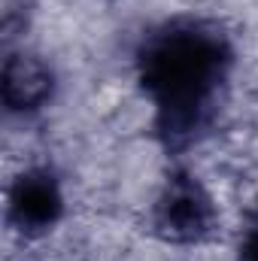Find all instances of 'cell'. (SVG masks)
<instances>
[{
    "instance_id": "cell-1",
    "label": "cell",
    "mask_w": 258,
    "mask_h": 261,
    "mask_svg": "<svg viewBox=\"0 0 258 261\" xmlns=\"http://www.w3.org/2000/svg\"><path fill=\"white\" fill-rule=\"evenodd\" d=\"M231 61L228 37L210 21L179 18L146 37L137 55L140 85L155 107V130L170 146L192 143L210 125Z\"/></svg>"
},
{
    "instance_id": "cell-2",
    "label": "cell",
    "mask_w": 258,
    "mask_h": 261,
    "mask_svg": "<svg viewBox=\"0 0 258 261\" xmlns=\"http://www.w3.org/2000/svg\"><path fill=\"white\" fill-rule=\"evenodd\" d=\"M216 203L192 173H173L152 210V228L167 243H203L216 231Z\"/></svg>"
},
{
    "instance_id": "cell-3",
    "label": "cell",
    "mask_w": 258,
    "mask_h": 261,
    "mask_svg": "<svg viewBox=\"0 0 258 261\" xmlns=\"http://www.w3.org/2000/svg\"><path fill=\"white\" fill-rule=\"evenodd\" d=\"M9 222L24 234L52 231L64 213V195L49 170H24L9 189Z\"/></svg>"
},
{
    "instance_id": "cell-4",
    "label": "cell",
    "mask_w": 258,
    "mask_h": 261,
    "mask_svg": "<svg viewBox=\"0 0 258 261\" xmlns=\"http://www.w3.org/2000/svg\"><path fill=\"white\" fill-rule=\"evenodd\" d=\"M52 91H55V73L40 55L15 52L3 61L0 97L9 113L31 116L52 100Z\"/></svg>"
},
{
    "instance_id": "cell-5",
    "label": "cell",
    "mask_w": 258,
    "mask_h": 261,
    "mask_svg": "<svg viewBox=\"0 0 258 261\" xmlns=\"http://www.w3.org/2000/svg\"><path fill=\"white\" fill-rule=\"evenodd\" d=\"M240 261H258V231H252L243 246H240Z\"/></svg>"
}]
</instances>
